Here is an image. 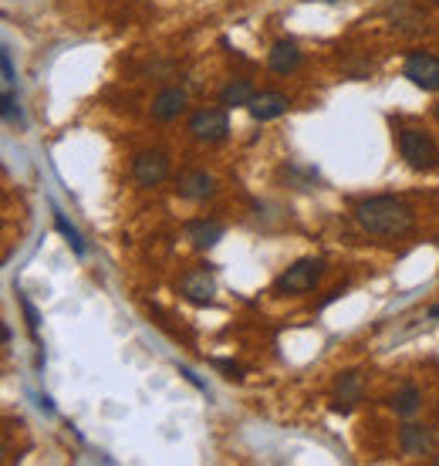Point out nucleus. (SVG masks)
Returning a JSON list of instances; mask_svg holds the SVG:
<instances>
[{
	"mask_svg": "<svg viewBox=\"0 0 439 466\" xmlns=\"http://www.w3.org/2000/svg\"><path fill=\"white\" fill-rule=\"evenodd\" d=\"M352 213L355 223L372 237H405L416 223L413 207L395 197H365L352 207Z\"/></svg>",
	"mask_w": 439,
	"mask_h": 466,
	"instance_id": "f257e3e1",
	"label": "nucleus"
},
{
	"mask_svg": "<svg viewBox=\"0 0 439 466\" xmlns=\"http://www.w3.org/2000/svg\"><path fill=\"white\" fill-rule=\"evenodd\" d=\"M399 152H403L405 166L416 169V173H426L439 163V146L426 128H403L399 132Z\"/></svg>",
	"mask_w": 439,
	"mask_h": 466,
	"instance_id": "f03ea898",
	"label": "nucleus"
},
{
	"mask_svg": "<svg viewBox=\"0 0 439 466\" xmlns=\"http://www.w3.org/2000/svg\"><path fill=\"white\" fill-rule=\"evenodd\" d=\"M322 274H324V260H318V257H304V260L291 264V268L274 280V291L278 294H308L318 288Z\"/></svg>",
	"mask_w": 439,
	"mask_h": 466,
	"instance_id": "7ed1b4c3",
	"label": "nucleus"
},
{
	"mask_svg": "<svg viewBox=\"0 0 439 466\" xmlns=\"http://www.w3.org/2000/svg\"><path fill=\"white\" fill-rule=\"evenodd\" d=\"M230 108H199L189 116V136L197 142H223L230 132Z\"/></svg>",
	"mask_w": 439,
	"mask_h": 466,
	"instance_id": "20e7f679",
	"label": "nucleus"
},
{
	"mask_svg": "<svg viewBox=\"0 0 439 466\" xmlns=\"http://www.w3.org/2000/svg\"><path fill=\"white\" fill-rule=\"evenodd\" d=\"M403 75L423 92H439V58L429 51H409Z\"/></svg>",
	"mask_w": 439,
	"mask_h": 466,
	"instance_id": "39448f33",
	"label": "nucleus"
},
{
	"mask_svg": "<svg viewBox=\"0 0 439 466\" xmlns=\"http://www.w3.org/2000/svg\"><path fill=\"white\" fill-rule=\"evenodd\" d=\"M132 176L139 187H159L162 179L169 176V156L159 149H146L132 159Z\"/></svg>",
	"mask_w": 439,
	"mask_h": 466,
	"instance_id": "423d86ee",
	"label": "nucleus"
},
{
	"mask_svg": "<svg viewBox=\"0 0 439 466\" xmlns=\"http://www.w3.org/2000/svg\"><path fill=\"white\" fill-rule=\"evenodd\" d=\"M179 288H183L186 301L209 304V301H213V294H217V280H213V270L197 268V270H189V274H186Z\"/></svg>",
	"mask_w": 439,
	"mask_h": 466,
	"instance_id": "0eeeda50",
	"label": "nucleus"
},
{
	"mask_svg": "<svg viewBox=\"0 0 439 466\" xmlns=\"http://www.w3.org/2000/svg\"><path fill=\"white\" fill-rule=\"evenodd\" d=\"M179 197L183 199H193V203H203V199L217 197V179L203 169H193V173H183L179 176Z\"/></svg>",
	"mask_w": 439,
	"mask_h": 466,
	"instance_id": "6e6552de",
	"label": "nucleus"
},
{
	"mask_svg": "<svg viewBox=\"0 0 439 466\" xmlns=\"http://www.w3.org/2000/svg\"><path fill=\"white\" fill-rule=\"evenodd\" d=\"M186 92L183 88H162L156 98H152V118L156 122H173L186 112Z\"/></svg>",
	"mask_w": 439,
	"mask_h": 466,
	"instance_id": "1a4fd4ad",
	"label": "nucleus"
},
{
	"mask_svg": "<svg viewBox=\"0 0 439 466\" xmlns=\"http://www.w3.org/2000/svg\"><path fill=\"white\" fill-rule=\"evenodd\" d=\"M288 95L281 92H260L254 95V102L247 106V112H250V118L254 122H271V118H281L284 112H288Z\"/></svg>",
	"mask_w": 439,
	"mask_h": 466,
	"instance_id": "9d476101",
	"label": "nucleus"
},
{
	"mask_svg": "<svg viewBox=\"0 0 439 466\" xmlns=\"http://www.w3.org/2000/svg\"><path fill=\"white\" fill-rule=\"evenodd\" d=\"M186 240L197 247V250H209L223 240V223L217 220H193L186 227Z\"/></svg>",
	"mask_w": 439,
	"mask_h": 466,
	"instance_id": "9b49d317",
	"label": "nucleus"
},
{
	"mask_svg": "<svg viewBox=\"0 0 439 466\" xmlns=\"http://www.w3.org/2000/svg\"><path fill=\"white\" fill-rule=\"evenodd\" d=\"M267 65L278 75H291V71L301 65V51L294 41H274V47L267 51Z\"/></svg>",
	"mask_w": 439,
	"mask_h": 466,
	"instance_id": "f8f14e48",
	"label": "nucleus"
},
{
	"mask_svg": "<svg viewBox=\"0 0 439 466\" xmlns=\"http://www.w3.org/2000/svg\"><path fill=\"white\" fill-rule=\"evenodd\" d=\"M362 399V379L359 372H345L335 385V412H352Z\"/></svg>",
	"mask_w": 439,
	"mask_h": 466,
	"instance_id": "ddd939ff",
	"label": "nucleus"
},
{
	"mask_svg": "<svg viewBox=\"0 0 439 466\" xmlns=\"http://www.w3.org/2000/svg\"><path fill=\"white\" fill-rule=\"evenodd\" d=\"M254 85L247 82V78H233L220 88V106L223 108H247L254 102Z\"/></svg>",
	"mask_w": 439,
	"mask_h": 466,
	"instance_id": "4468645a",
	"label": "nucleus"
},
{
	"mask_svg": "<svg viewBox=\"0 0 439 466\" xmlns=\"http://www.w3.org/2000/svg\"><path fill=\"white\" fill-rule=\"evenodd\" d=\"M399 446H403V453H409V456H423V453H429L433 450V432L426 430V426H403L399 430Z\"/></svg>",
	"mask_w": 439,
	"mask_h": 466,
	"instance_id": "2eb2a0df",
	"label": "nucleus"
},
{
	"mask_svg": "<svg viewBox=\"0 0 439 466\" xmlns=\"http://www.w3.org/2000/svg\"><path fill=\"white\" fill-rule=\"evenodd\" d=\"M389 406L395 409V416H403V420H409V416H416L419 406H423V392H419L416 385H405L403 392H395Z\"/></svg>",
	"mask_w": 439,
	"mask_h": 466,
	"instance_id": "dca6fc26",
	"label": "nucleus"
},
{
	"mask_svg": "<svg viewBox=\"0 0 439 466\" xmlns=\"http://www.w3.org/2000/svg\"><path fill=\"white\" fill-rule=\"evenodd\" d=\"M389 21H393L395 31H419L423 17H419L416 11H409L405 4H399V7H393V11H389Z\"/></svg>",
	"mask_w": 439,
	"mask_h": 466,
	"instance_id": "f3484780",
	"label": "nucleus"
},
{
	"mask_svg": "<svg viewBox=\"0 0 439 466\" xmlns=\"http://www.w3.org/2000/svg\"><path fill=\"white\" fill-rule=\"evenodd\" d=\"M55 227H58V233H61V237H65V240H68V244H71V250H75V254H85V244H81V233L78 230H75V227H71V223H68V217H65V213H61V210H55Z\"/></svg>",
	"mask_w": 439,
	"mask_h": 466,
	"instance_id": "a211bd4d",
	"label": "nucleus"
},
{
	"mask_svg": "<svg viewBox=\"0 0 439 466\" xmlns=\"http://www.w3.org/2000/svg\"><path fill=\"white\" fill-rule=\"evenodd\" d=\"M0 108H4V118H7V122H21V112H17V102H14L11 92L0 95Z\"/></svg>",
	"mask_w": 439,
	"mask_h": 466,
	"instance_id": "6ab92c4d",
	"label": "nucleus"
},
{
	"mask_svg": "<svg viewBox=\"0 0 439 466\" xmlns=\"http://www.w3.org/2000/svg\"><path fill=\"white\" fill-rule=\"evenodd\" d=\"M21 308H24V315H27V328H31V335L37 339V311H35V304L27 301V298H21Z\"/></svg>",
	"mask_w": 439,
	"mask_h": 466,
	"instance_id": "aec40b11",
	"label": "nucleus"
},
{
	"mask_svg": "<svg viewBox=\"0 0 439 466\" xmlns=\"http://www.w3.org/2000/svg\"><path fill=\"white\" fill-rule=\"evenodd\" d=\"M217 369H220V372H227V379H233V382H240V379H243V369H240V365H233V361L220 359Z\"/></svg>",
	"mask_w": 439,
	"mask_h": 466,
	"instance_id": "412c9836",
	"label": "nucleus"
},
{
	"mask_svg": "<svg viewBox=\"0 0 439 466\" xmlns=\"http://www.w3.org/2000/svg\"><path fill=\"white\" fill-rule=\"evenodd\" d=\"M0 61H4V82L14 85V61H11V51H7V47L0 51Z\"/></svg>",
	"mask_w": 439,
	"mask_h": 466,
	"instance_id": "4be33fe9",
	"label": "nucleus"
},
{
	"mask_svg": "<svg viewBox=\"0 0 439 466\" xmlns=\"http://www.w3.org/2000/svg\"><path fill=\"white\" fill-rule=\"evenodd\" d=\"M179 375H183V379H186V382H189V385H197V389H199V392H203V396H209V392H207V385L199 382L197 375L189 372V369H186V365H179Z\"/></svg>",
	"mask_w": 439,
	"mask_h": 466,
	"instance_id": "5701e85b",
	"label": "nucleus"
},
{
	"mask_svg": "<svg viewBox=\"0 0 439 466\" xmlns=\"http://www.w3.org/2000/svg\"><path fill=\"white\" fill-rule=\"evenodd\" d=\"M429 318H433V321L439 318V304H436V308H429Z\"/></svg>",
	"mask_w": 439,
	"mask_h": 466,
	"instance_id": "b1692460",
	"label": "nucleus"
},
{
	"mask_svg": "<svg viewBox=\"0 0 439 466\" xmlns=\"http://www.w3.org/2000/svg\"><path fill=\"white\" fill-rule=\"evenodd\" d=\"M324 4H335V0H324Z\"/></svg>",
	"mask_w": 439,
	"mask_h": 466,
	"instance_id": "393cba45",
	"label": "nucleus"
},
{
	"mask_svg": "<svg viewBox=\"0 0 439 466\" xmlns=\"http://www.w3.org/2000/svg\"><path fill=\"white\" fill-rule=\"evenodd\" d=\"M429 4H439V0H429Z\"/></svg>",
	"mask_w": 439,
	"mask_h": 466,
	"instance_id": "a878e982",
	"label": "nucleus"
},
{
	"mask_svg": "<svg viewBox=\"0 0 439 466\" xmlns=\"http://www.w3.org/2000/svg\"><path fill=\"white\" fill-rule=\"evenodd\" d=\"M436 118H439V106H436Z\"/></svg>",
	"mask_w": 439,
	"mask_h": 466,
	"instance_id": "bb28decb",
	"label": "nucleus"
},
{
	"mask_svg": "<svg viewBox=\"0 0 439 466\" xmlns=\"http://www.w3.org/2000/svg\"><path fill=\"white\" fill-rule=\"evenodd\" d=\"M436 463H439V456H436Z\"/></svg>",
	"mask_w": 439,
	"mask_h": 466,
	"instance_id": "cd10ccee",
	"label": "nucleus"
}]
</instances>
